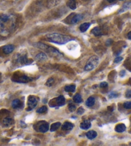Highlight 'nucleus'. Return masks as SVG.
<instances>
[{"mask_svg": "<svg viewBox=\"0 0 131 146\" xmlns=\"http://www.w3.org/2000/svg\"><path fill=\"white\" fill-rule=\"evenodd\" d=\"M84 111H85L84 109L82 107H80V108H78V110H77V114L81 115V114H82L84 113Z\"/></svg>", "mask_w": 131, "mask_h": 146, "instance_id": "28", "label": "nucleus"}, {"mask_svg": "<svg viewBox=\"0 0 131 146\" xmlns=\"http://www.w3.org/2000/svg\"><path fill=\"white\" fill-rule=\"evenodd\" d=\"M47 39L49 41L53 43L58 44V45H64L69 41H71L73 39L70 36L66 35H62L60 33H50L46 35Z\"/></svg>", "mask_w": 131, "mask_h": 146, "instance_id": "2", "label": "nucleus"}, {"mask_svg": "<svg viewBox=\"0 0 131 146\" xmlns=\"http://www.w3.org/2000/svg\"><path fill=\"white\" fill-rule=\"evenodd\" d=\"M18 61L21 64H23V65H28V64H30V63L29 62V60L27 59V57L25 55H23V56L19 57L18 58Z\"/></svg>", "mask_w": 131, "mask_h": 146, "instance_id": "13", "label": "nucleus"}, {"mask_svg": "<svg viewBox=\"0 0 131 146\" xmlns=\"http://www.w3.org/2000/svg\"><path fill=\"white\" fill-rule=\"evenodd\" d=\"M91 124L89 120H85L83 122L81 123L80 125V127L81 128L82 130H88L89 128H91Z\"/></svg>", "mask_w": 131, "mask_h": 146, "instance_id": "6", "label": "nucleus"}, {"mask_svg": "<svg viewBox=\"0 0 131 146\" xmlns=\"http://www.w3.org/2000/svg\"><path fill=\"white\" fill-rule=\"evenodd\" d=\"M73 100L76 103H80L82 102V98L81 95L79 93H76L75 96L73 97Z\"/></svg>", "mask_w": 131, "mask_h": 146, "instance_id": "23", "label": "nucleus"}, {"mask_svg": "<svg viewBox=\"0 0 131 146\" xmlns=\"http://www.w3.org/2000/svg\"><path fill=\"white\" fill-rule=\"evenodd\" d=\"M111 43H112L111 40L109 39V40H107V41L106 44H107V46H109V45L111 44Z\"/></svg>", "mask_w": 131, "mask_h": 146, "instance_id": "34", "label": "nucleus"}, {"mask_svg": "<svg viewBox=\"0 0 131 146\" xmlns=\"http://www.w3.org/2000/svg\"><path fill=\"white\" fill-rule=\"evenodd\" d=\"M95 98L91 97L87 98V100H86V104L87 106L91 107L93 106V105L95 104Z\"/></svg>", "mask_w": 131, "mask_h": 146, "instance_id": "19", "label": "nucleus"}, {"mask_svg": "<svg viewBox=\"0 0 131 146\" xmlns=\"http://www.w3.org/2000/svg\"><path fill=\"white\" fill-rule=\"evenodd\" d=\"M127 38L129 39H131V32H129L127 34Z\"/></svg>", "mask_w": 131, "mask_h": 146, "instance_id": "35", "label": "nucleus"}, {"mask_svg": "<svg viewBox=\"0 0 131 146\" xmlns=\"http://www.w3.org/2000/svg\"><path fill=\"white\" fill-rule=\"evenodd\" d=\"M127 98H131V90H128L125 93Z\"/></svg>", "mask_w": 131, "mask_h": 146, "instance_id": "32", "label": "nucleus"}, {"mask_svg": "<svg viewBox=\"0 0 131 146\" xmlns=\"http://www.w3.org/2000/svg\"><path fill=\"white\" fill-rule=\"evenodd\" d=\"M122 60H123V58L121 57H116L115 59V63H118L120 61H121Z\"/></svg>", "mask_w": 131, "mask_h": 146, "instance_id": "31", "label": "nucleus"}, {"mask_svg": "<svg viewBox=\"0 0 131 146\" xmlns=\"http://www.w3.org/2000/svg\"><path fill=\"white\" fill-rule=\"evenodd\" d=\"M15 19L12 14L0 15V35L7 36L15 28Z\"/></svg>", "mask_w": 131, "mask_h": 146, "instance_id": "1", "label": "nucleus"}, {"mask_svg": "<svg viewBox=\"0 0 131 146\" xmlns=\"http://www.w3.org/2000/svg\"><path fill=\"white\" fill-rule=\"evenodd\" d=\"M119 1H123V0H119Z\"/></svg>", "mask_w": 131, "mask_h": 146, "instance_id": "39", "label": "nucleus"}, {"mask_svg": "<svg viewBox=\"0 0 131 146\" xmlns=\"http://www.w3.org/2000/svg\"><path fill=\"white\" fill-rule=\"evenodd\" d=\"M109 96L110 98H116V97H117V96H118V94H117L116 92H115V91H113V92H111V93H110Z\"/></svg>", "mask_w": 131, "mask_h": 146, "instance_id": "29", "label": "nucleus"}, {"mask_svg": "<svg viewBox=\"0 0 131 146\" xmlns=\"http://www.w3.org/2000/svg\"><path fill=\"white\" fill-rule=\"evenodd\" d=\"M131 8V2H128V3H126L123 5V7L121 8V9L120 10L119 12H124V11H126L127 10H129Z\"/></svg>", "mask_w": 131, "mask_h": 146, "instance_id": "22", "label": "nucleus"}, {"mask_svg": "<svg viewBox=\"0 0 131 146\" xmlns=\"http://www.w3.org/2000/svg\"><path fill=\"white\" fill-rule=\"evenodd\" d=\"M48 109H47V107L46 106H43L41 108H39L38 110H37V113H45L46 111H47Z\"/></svg>", "mask_w": 131, "mask_h": 146, "instance_id": "25", "label": "nucleus"}, {"mask_svg": "<svg viewBox=\"0 0 131 146\" xmlns=\"http://www.w3.org/2000/svg\"><path fill=\"white\" fill-rule=\"evenodd\" d=\"M49 130V124L48 123H44L39 126V131L41 133H46Z\"/></svg>", "mask_w": 131, "mask_h": 146, "instance_id": "12", "label": "nucleus"}, {"mask_svg": "<svg viewBox=\"0 0 131 146\" xmlns=\"http://www.w3.org/2000/svg\"><path fill=\"white\" fill-rule=\"evenodd\" d=\"M115 0H107L108 2H109V3H112V2H114Z\"/></svg>", "mask_w": 131, "mask_h": 146, "instance_id": "37", "label": "nucleus"}, {"mask_svg": "<svg viewBox=\"0 0 131 146\" xmlns=\"http://www.w3.org/2000/svg\"><path fill=\"white\" fill-rule=\"evenodd\" d=\"M37 104V100L34 96H30L28 100V109L27 110H32Z\"/></svg>", "mask_w": 131, "mask_h": 146, "instance_id": "4", "label": "nucleus"}, {"mask_svg": "<svg viewBox=\"0 0 131 146\" xmlns=\"http://www.w3.org/2000/svg\"><path fill=\"white\" fill-rule=\"evenodd\" d=\"M67 5L69 8H70L72 10H75L76 8V0H68Z\"/></svg>", "mask_w": 131, "mask_h": 146, "instance_id": "16", "label": "nucleus"}, {"mask_svg": "<svg viewBox=\"0 0 131 146\" xmlns=\"http://www.w3.org/2000/svg\"><path fill=\"white\" fill-rule=\"evenodd\" d=\"M65 91L67 92H74L75 91V85H70L66 86L64 88Z\"/></svg>", "mask_w": 131, "mask_h": 146, "instance_id": "24", "label": "nucleus"}, {"mask_svg": "<svg viewBox=\"0 0 131 146\" xmlns=\"http://www.w3.org/2000/svg\"><path fill=\"white\" fill-rule=\"evenodd\" d=\"M60 126H61V124H60V122H58L54 123V124H52L51 127H50V131H56V130H58V128L60 127Z\"/></svg>", "mask_w": 131, "mask_h": 146, "instance_id": "21", "label": "nucleus"}, {"mask_svg": "<svg viewBox=\"0 0 131 146\" xmlns=\"http://www.w3.org/2000/svg\"><path fill=\"white\" fill-rule=\"evenodd\" d=\"M96 136H97V133L95 131H89L86 134V136L90 140L94 139L96 138Z\"/></svg>", "mask_w": 131, "mask_h": 146, "instance_id": "17", "label": "nucleus"}, {"mask_svg": "<svg viewBox=\"0 0 131 146\" xmlns=\"http://www.w3.org/2000/svg\"><path fill=\"white\" fill-rule=\"evenodd\" d=\"M129 145H130V146H131V142L129 143Z\"/></svg>", "mask_w": 131, "mask_h": 146, "instance_id": "38", "label": "nucleus"}, {"mask_svg": "<svg viewBox=\"0 0 131 146\" xmlns=\"http://www.w3.org/2000/svg\"><path fill=\"white\" fill-rule=\"evenodd\" d=\"M75 110H76V107H75V105L71 104V105H70V106H69V110H70V111L73 112V111H75Z\"/></svg>", "mask_w": 131, "mask_h": 146, "instance_id": "30", "label": "nucleus"}, {"mask_svg": "<svg viewBox=\"0 0 131 146\" xmlns=\"http://www.w3.org/2000/svg\"><path fill=\"white\" fill-rule=\"evenodd\" d=\"M73 128V124H72L71 122H65L62 126V130H64V131H69V130H72Z\"/></svg>", "mask_w": 131, "mask_h": 146, "instance_id": "8", "label": "nucleus"}, {"mask_svg": "<svg viewBox=\"0 0 131 146\" xmlns=\"http://www.w3.org/2000/svg\"><path fill=\"white\" fill-rule=\"evenodd\" d=\"M35 59L37 61H45V60L47 59V56L45 53H40L36 55Z\"/></svg>", "mask_w": 131, "mask_h": 146, "instance_id": "20", "label": "nucleus"}, {"mask_svg": "<svg viewBox=\"0 0 131 146\" xmlns=\"http://www.w3.org/2000/svg\"><path fill=\"white\" fill-rule=\"evenodd\" d=\"M14 50V47L12 45H6L3 48V51L4 52V53L5 54H9L11 53L12 51Z\"/></svg>", "mask_w": 131, "mask_h": 146, "instance_id": "5", "label": "nucleus"}, {"mask_svg": "<svg viewBox=\"0 0 131 146\" xmlns=\"http://www.w3.org/2000/svg\"><path fill=\"white\" fill-rule=\"evenodd\" d=\"M83 17L84 16L82 14H76V15H75V16L72 18V21H71V23H72V24L77 23L80 21H81V20L83 19Z\"/></svg>", "mask_w": 131, "mask_h": 146, "instance_id": "7", "label": "nucleus"}, {"mask_svg": "<svg viewBox=\"0 0 131 146\" xmlns=\"http://www.w3.org/2000/svg\"><path fill=\"white\" fill-rule=\"evenodd\" d=\"M91 23H84L82 24L79 27V29L81 32H85L87 30V29L89 28Z\"/></svg>", "mask_w": 131, "mask_h": 146, "instance_id": "11", "label": "nucleus"}, {"mask_svg": "<svg viewBox=\"0 0 131 146\" xmlns=\"http://www.w3.org/2000/svg\"><path fill=\"white\" fill-rule=\"evenodd\" d=\"M22 106V103L19 99L14 100L12 102V107L14 109L20 108Z\"/></svg>", "mask_w": 131, "mask_h": 146, "instance_id": "14", "label": "nucleus"}, {"mask_svg": "<svg viewBox=\"0 0 131 146\" xmlns=\"http://www.w3.org/2000/svg\"><path fill=\"white\" fill-rule=\"evenodd\" d=\"M125 71H122L120 72V75H121V77H123V75H125Z\"/></svg>", "mask_w": 131, "mask_h": 146, "instance_id": "36", "label": "nucleus"}, {"mask_svg": "<svg viewBox=\"0 0 131 146\" xmlns=\"http://www.w3.org/2000/svg\"><path fill=\"white\" fill-rule=\"evenodd\" d=\"M99 63V58L98 57L96 56H93L91 58H89V59L88 60L87 62V64L84 67V70L86 71H91L93 69H95L97 65H98Z\"/></svg>", "mask_w": 131, "mask_h": 146, "instance_id": "3", "label": "nucleus"}, {"mask_svg": "<svg viewBox=\"0 0 131 146\" xmlns=\"http://www.w3.org/2000/svg\"><path fill=\"white\" fill-rule=\"evenodd\" d=\"M126 130V126L123 124H118L115 128V131L118 133H122Z\"/></svg>", "mask_w": 131, "mask_h": 146, "instance_id": "9", "label": "nucleus"}, {"mask_svg": "<svg viewBox=\"0 0 131 146\" xmlns=\"http://www.w3.org/2000/svg\"><path fill=\"white\" fill-rule=\"evenodd\" d=\"M100 86L101 88H106V87H107L108 84L106 82H102L101 84H100Z\"/></svg>", "mask_w": 131, "mask_h": 146, "instance_id": "33", "label": "nucleus"}, {"mask_svg": "<svg viewBox=\"0 0 131 146\" xmlns=\"http://www.w3.org/2000/svg\"><path fill=\"white\" fill-rule=\"evenodd\" d=\"M3 124L5 126H10L13 124V120L10 117H6L3 120Z\"/></svg>", "mask_w": 131, "mask_h": 146, "instance_id": "15", "label": "nucleus"}, {"mask_svg": "<svg viewBox=\"0 0 131 146\" xmlns=\"http://www.w3.org/2000/svg\"><path fill=\"white\" fill-rule=\"evenodd\" d=\"M91 33L93 35H95V36H100V35H102L101 30L100 29L99 27H95L91 30Z\"/></svg>", "mask_w": 131, "mask_h": 146, "instance_id": "18", "label": "nucleus"}, {"mask_svg": "<svg viewBox=\"0 0 131 146\" xmlns=\"http://www.w3.org/2000/svg\"></svg>", "mask_w": 131, "mask_h": 146, "instance_id": "40", "label": "nucleus"}, {"mask_svg": "<svg viewBox=\"0 0 131 146\" xmlns=\"http://www.w3.org/2000/svg\"><path fill=\"white\" fill-rule=\"evenodd\" d=\"M55 100H56V105H57L58 106H63L65 104V98L62 95L57 97Z\"/></svg>", "mask_w": 131, "mask_h": 146, "instance_id": "10", "label": "nucleus"}, {"mask_svg": "<svg viewBox=\"0 0 131 146\" xmlns=\"http://www.w3.org/2000/svg\"><path fill=\"white\" fill-rule=\"evenodd\" d=\"M123 107L127 110L131 109V102H126L123 104Z\"/></svg>", "mask_w": 131, "mask_h": 146, "instance_id": "27", "label": "nucleus"}, {"mask_svg": "<svg viewBox=\"0 0 131 146\" xmlns=\"http://www.w3.org/2000/svg\"><path fill=\"white\" fill-rule=\"evenodd\" d=\"M53 83H54V79L53 78H50L48 79V81H47L46 83V85L47 86H52V84H53Z\"/></svg>", "mask_w": 131, "mask_h": 146, "instance_id": "26", "label": "nucleus"}]
</instances>
